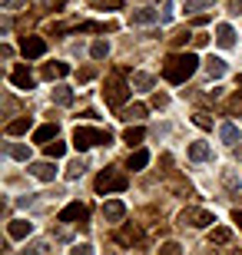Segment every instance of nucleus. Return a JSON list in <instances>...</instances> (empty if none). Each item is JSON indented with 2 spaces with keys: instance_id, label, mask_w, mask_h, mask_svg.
<instances>
[{
  "instance_id": "28",
  "label": "nucleus",
  "mask_w": 242,
  "mask_h": 255,
  "mask_svg": "<svg viewBox=\"0 0 242 255\" xmlns=\"http://www.w3.org/2000/svg\"><path fill=\"white\" fill-rule=\"evenodd\" d=\"M216 0H186V13H199V10H213Z\"/></svg>"
},
{
  "instance_id": "10",
  "label": "nucleus",
  "mask_w": 242,
  "mask_h": 255,
  "mask_svg": "<svg viewBox=\"0 0 242 255\" xmlns=\"http://www.w3.org/2000/svg\"><path fill=\"white\" fill-rule=\"evenodd\" d=\"M10 83L17 86V90H33V73H30L27 66H13V73H10Z\"/></svg>"
},
{
  "instance_id": "25",
  "label": "nucleus",
  "mask_w": 242,
  "mask_h": 255,
  "mask_svg": "<svg viewBox=\"0 0 242 255\" xmlns=\"http://www.w3.org/2000/svg\"><path fill=\"white\" fill-rule=\"evenodd\" d=\"M66 73H70L66 63H47L43 66V76H47V80H56V76H66Z\"/></svg>"
},
{
  "instance_id": "1",
  "label": "nucleus",
  "mask_w": 242,
  "mask_h": 255,
  "mask_svg": "<svg viewBox=\"0 0 242 255\" xmlns=\"http://www.w3.org/2000/svg\"><path fill=\"white\" fill-rule=\"evenodd\" d=\"M196 66H199V60H196L193 53H173V57L163 60V80L179 86L196 73Z\"/></svg>"
},
{
  "instance_id": "34",
  "label": "nucleus",
  "mask_w": 242,
  "mask_h": 255,
  "mask_svg": "<svg viewBox=\"0 0 242 255\" xmlns=\"http://www.w3.org/2000/svg\"><path fill=\"white\" fill-rule=\"evenodd\" d=\"M223 182H226V189L233 192V196H239V179H236V172H223Z\"/></svg>"
},
{
  "instance_id": "14",
  "label": "nucleus",
  "mask_w": 242,
  "mask_h": 255,
  "mask_svg": "<svg viewBox=\"0 0 242 255\" xmlns=\"http://www.w3.org/2000/svg\"><path fill=\"white\" fill-rule=\"evenodd\" d=\"M216 43H219V47H236V30L229 27V23H219V27H216Z\"/></svg>"
},
{
  "instance_id": "27",
  "label": "nucleus",
  "mask_w": 242,
  "mask_h": 255,
  "mask_svg": "<svg viewBox=\"0 0 242 255\" xmlns=\"http://www.w3.org/2000/svg\"><path fill=\"white\" fill-rule=\"evenodd\" d=\"M226 113H229V116H239V113H242V90H236V93L229 96V103H226Z\"/></svg>"
},
{
  "instance_id": "37",
  "label": "nucleus",
  "mask_w": 242,
  "mask_h": 255,
  "mask_svg": "<svg viewBox=\"0 0 242 255\" xmlns=\"http://www.w3.org/2000/svg\"><path fill=\"white\" fill-rule=\"evenodd\" d=\"M193 123L199 126V129H213V120H209V113H196V116H193Z\"/></svg>"
},
{
  "instance_id": "21",
  "label": "nucleus",
  "mask_w": 242,
  "mask_h": 255,
  "mask_svg": "<svg viewBox=\"0 0 242 255\" xmlns=\"http://www.w3.org/2000/svg\"><path fill=\"white\" fill-rule=\"evenodd\" d=\"M143 116H146V106H143V103H133V106H126V110L120 113V120H126V123H130V120H143Z\"/></svg>"
},
{
  "instance_id": "47",
  "label": "nucleus",
  "mask_w": 242,
  "mask_h": 255,
  "mask_svg": "<svg viewBox=\"0 0 242 255\" xmlns=\"http://www.w3.org/2000/svg\"><path fill=\"white\" fill-rule=\"evenodd\" d=\"M239 159H242V146H239Z\"/></svg>"
},
{
  "instance_id": "19",
  "label": "nucleus",
  "mask_w": 242,
  "mask_h": 255,
  "mask_svg": "<svg viewBox=\"0 0 242 255\" xmlns=\"http://www.w3.org/2000/svg\"><path fill=\"white\" fill-rule=\"evenodd\" d=\"M53 103L56 106H70L73 103V90H70V86H53Z\"/></svg>"
},
{
  "instance_id": "31",
  "label": "nucleus",
  "mask_w": 242,
  "mask_h": 255,
  "mask_svg": "<svg viewBox=\"0 0 242 255\" xmlns=\"http://www.w3.org/2000/svg\"><path fill=\"white\" fill-rule=\"evenodd\" d=\"M229 239H233V229H226V226H219V229L213 232V242H216V246H226Z\"/></svg>"
},
{
  "instance_id": "7",
  "label": "nucleus",
  "mask_w": 242,
  "mask_h": 255,
  "mask_svg": "<svg viewBox=\"0 0 242 255\" xmlns=\"http://www.w3.org/2000/svg\"><path fill=\"white\" fill-rule=\"evenodd\" d=\"M60 222H76L80 229H86V206H80V202H70V206L60 212Z\"/></svg>"
},
{
  "instance_id": "43",
  "label": "nucleus",
  "mask_w": 242,
  "mask_h": 255,
  "mask_svg": "<svg viewBox=\"0 0 242 255\" xmlns=\"http://www.w3.org/2000/svg\"><path fill=\"white\" fill-rule=\"evenodd\" d=\"M166 103H169V100H166L163 93H156V96H153V106H156V110H166Z\"/></svg>"
},
{
  "instance_id": "35",
  "label": "nucleus",
  "mask_w": 242,
  "mask_h": 255,
  "mask_svg": "<svg viewBox=\"0 0 242 255\" xmlns=\"http://www.w3.org/2000/svg\"><path fill=\"white\" fill-rule=\"evenodd\" d=\"M159 255H183V246H179V242H163V246H159Z\"/></svg>"
},
{
  "instance_id": "16",
  "label": "nucleus",
  "mask_w": 242,
  "mask_h": 255,
  "mask_svg": "<svg viewBox=\"0 0 242 255\" xmlns=\"http://www.w3.org/2000/svg\"><path fill=\"white\" fill-rule=\"evenodd\" d=\"M219 139H223L226 146H236V142H239V126L236 123H223L219 126Z\"/></svg>"
},
{
  "instance_id": "40",
  "label": "nucleus",
  "mask_w": 242,
  "mask_h": 255,
  "mask_svg": "<svg viewBox=\"0 0 242 255\" xmlns=\"http://www.w3.org/2000/svg\"><path fill=\"white\" fill-rule=\"evenodd\" d=\"M93 76H96V70H93V66H83V70L76 73V80H80V83H86V80H93Z\"/></svg>"
},
{
  "instance_id": "38",
  "label": "nucleus",
  "mask_w": 242,
  "mask_h": 255,
  "mask_svg": "<svg viewBox=\"0 0 242 255\" xmlns=\"http://www.w3.org/2000/svg\"><path fill=\"white\" fill-rule=\"evenodd\" d=\"M70 255H93V246L80 242V246H73V249H70Z\"/></svg>"
},
{
  "instance_id": "3",
  "label": "nucleus",
  "mask_w": 242,
  "mask_h": 255,
  "mask_svg": "<svg viewBox=\"0 0 242 255\" xmlns=\"http://www.w3.org/2000/svg\"><path fill=\"white\" fill-rule=\"evenodd\" d=\"M123 76H126V70H113L110 80H106V90H103V100L110 106H116V110H120V106L126 103V96H130V86H126Z\"/></svg>"
},
{
  "instance_id": "6",
  "label": "nucleus",
  "mask_w": 242,
  "mask_h": 255,
  "mask_svg": "<svg viewBox=\"0 0 242 255\" xmlns=\"http://www.w3.org/2000/svg\"><path fill=\"white\" fill-rule=\"evenodd\" d=\"M20 50H23L27 60H40L43 53H47V40L43 37H23L20 40Z\"/></svg>"
},
{
  "instance_id": "15",
  "label": "nucleus",
  "mask_w": 242,
  "mask_h": 255,
  "mask_svg": "<svg viewBox=\"0 0 242 255\" xmlns=\"http://www.w3.org/2000/svg\"><path fill=\"white\" fill-rule=\"evenodd\" d=\"M33 126V120L30 116H20V120H10L7 123V136H23V132Z\"/></svg>"
},
{
  "instance_id": "9",
  "label": "nucleus",
  "mask_w": 242,
  "mask_h": 255,
  "mask_svg": "<svg viewBox=\"0 0 242 255\" xmlns=\"http://www.w3.org/2000/svg\"><path fill=\"white\" fill-rule=\"evenodd\" d=\"M116 242L120 246H143V232H140V226H123L120 229V236H116Z\"/></svg>"
},
{
  "instance_id": "46",
  "label": "nucleus",
  "mask_w": 242,
  "mask_h": 255,
  "mask_svg": "<svg viewBox=\"0 0 242 255\" xmlns=\"http://www.w3.org/2000/svg\"><path fill=\"white\" fill-rule=\"evenodd\" d=\"M233 219H236V226L242 229V212H239V209H236V212H233Z\"/></svg>"
},
{
  "instance_id": "2",
  "label": "nucleus",
  "mask_w": 242,
  "mask_h": 255,
  "mask_svg": "<svg viewBox=\"0 0 242 255\" xmlns=\"http://www.w3.org/2000/svg\"><path fill=\"white\" fill-rule=\"evenodd\" d=\"M73 146H76L80 152L90 149V146H113V132H110V129H93V126H76Z\"/></svg>"
},
{
  "instance_id": "20",
  "label": "nucleus",
  "mask_w": 242,
  "mask_h": 255,
  "mask_svg": "<svg viewBox=\"0 0 242 255\" xmlns=\"http://www.w3.org/2000/svg\"><path fill=\"white\" fill-rule=\"evenodd\" d=\"M50 139H56V123H47V126H40V129L33 132V142H43V146H47Z\"/></svg>"
},
{
  "instance_id": "22",
  "label": "nucleus",
  "mask_w": 242,
  "mask_h": 255,
  "mask_svg": "<svg viewBox=\"0 0 242 255\" xmlns=\"http://www.w3.org/2000/svg\"><path fill=\"white\" fill-rule=\"evenodd\" d=\"M123 139L130 142V146H140V142L146 139V129H143V126H130V129L123 132Z\"/></svg>"
},
{
  "instance_id": "8",
  "label": "nucleus",
  "mask_w": 242,
  "mask_h": 255,
  "mask_svg": "<svg viewBox=\"0 0 242 255\" xmlns=\"http://www.w3.org/2000/svg\"><path fill=\"white\" fill-rule=\"evenodd\" d=\"M156 20H163V13L153 7H143V10H133L130 13V23H136V27H149V23H156Z\"/></svg>"
},
{
  "instance_id": "12",
  "label": "nucleus",
  "mask_w": 242,
  "mask_h": 255,
  "mask_svg": "<svg viewBox=\"0 0 242 255\" xmlns=\"http://www.w3.org/2000/svg\"><path fill=\"white\" fill-rule=\"evenodd\" d=\"M30 232H33V222H27V219H13L7 226V236L10 239H27Z\"/></svg>"
},
{
  "instance_id": "32",
  "label": "nucleus",
  "mask_w": 242,
  "mask_h": 255,
  "mask_svg": "<svg viewBox=\"0 0 242 255\" xmlns=\"http://www.w3.org/2000/svg\"><path fill=\"white\" fill-rule=\"evenodd\" d=\"M133 86H136V90H149V86H153V76L149 73H133Z\"/></svg>"
},
{
  "instance_id": "49",
  "label": "nucleus",
  "mask_w": 242,
  "mask_h": 255,
  "mask_svg": "<svg viewBox=\"0 0 242 255\" xmlns=\"http://www.w3.org/2000/svg\"><path fill=\"white\" fill-rule=\"evenodd\" d=\"M203 255H209V252H203ZM213 255H216V252H213Z\"/></svg>"
},
{
  "instance_id": "11",
  "label": "nucleus",
  "mask_w": 242,
  "mask_h": 255,
  "mask_svg": "<svg viewBox=\"0 0 242 255\" xmlns=\"http://www.w3.org/2000/svg\"><path fill=\"white\" fill-rule=\"evenodd\" d=\"M103 216H106V222H123V219H126V206H123L120 199L103 202Z\"/></svg>"
},
{
  "instance_id": "36",
  "label": "nucleus",
  "mask_w": 242,
  "mask_h": 255,
  "mask_svg": "<svg viewBox=\"0 0 242 255\" xmlns=\"http://www.w3.org/2000/svg\"><path fill=\"white\" fill-rule=\"evenodd\" d=\"M90 3H93L96 10H106V7H110V10H120L123 7V0H90Z\"/></svg>"
},
{
  "instance_id": "13",
  "label": "nucleus",
  "mask_w": 242,
  "mask_h": 255,
  "mask_svg": "<svg viewBox=\"0 0 242 255\" xmlns=\"http://www.w3.org/2000/svg\"><path fill=\"white\" fill-rule=\"evenodd\" d=\"M30 176H37L40 182H53V176H56V169H53V162H33L30 166Z\"/></svg>"
},
{
  "instance_id": "39",
  "label": "nucleus",
  "mask_w": 242,
  "mask_h": 255,
  "mask_svg": "<svg viewBox=\"0 0 242 255\" xmlns=\"http://www.w3.org/2000/svg\"><path fill=\"white\" fill-rule=\"evenodd\" d=\"M186 40H193V33H189V30H183V33H176V37H173V47H186Z\"/></svg>"
},
{
  "instance_id": "48",
  "label": "nucleus",
  "mask_w": 242,
  "mask_h": 255,
  "mask_svg": "<svg viewBox=\"0 0 242 255\" xmlns=\"http://www.w3.org/2000/svg\"><path fill=\"white\" fill-rule=\"evenodd\" d=\"M239 86H242V76H239Z\"/></svg>"
},
{
  "instance_id": "42",
  "label": "nucleus",
  "mask_w": 242,
  "mask_h": 255,
  "mask_svg": "<svg viewBox=\"0 0 242 255\" xmlns=\"http://www.w3.org/2000/svg\"><path fill=\"white\" fill-rule=\"evenodd\" d=\"M0 7H3V10H20V7H23V0H0Z\"/></svg>"
},
{
  "instance_id": "24",
  "label": "nucleus",
  "mask_w": 242,
  "mask_h": 255,
  "mask_svg": "<svg viewBox=\"0 0 242 255\" xmlns=\"http://www.w3.org/2000/svg\"><path fill=\"white\" fill-rule=\"evenodd\" d=\"M146 162H149V152H146V149H136V152L130 156V169L140 172V169H146Z\"/></svg>"
},
{
  "instance_id": "23",
  "label": "nucleus",
  "mask_w": 242,
  "mask_h": 255,
  "mask_svg": "<svg viewBox=\"0 0 242 255\" xmlns=\"http://www.w3.org/2000/svg\"><path fill=\"white\" fill-rule=\"evenodd\" d=\"M7 156H13V159L27 162L30 159V146H20V142H7Z\"/></svg>"
},
{
  "instance_id": "33",
  "label": "nucleus",
  "mask_w": 242,
  "mask_h": 255,
  "mask_svg": "<svg viewBox=\"0 0 242 255\" xmlns=\"http://www.w3.org/2000/svg\"><path fill=\"white\" fill-rule=\"evenodd\" d=\"M33 7L43 13V10H60L63 7V0H33Z\"/></svg>"
},
{
  "instance_id": "5",
  "label": "nucleus",
  "mask_w": 242,
  "mask_h": 255,
  "mask_svg": "<svg viewBox=\"0 0 242 255\" xmlns=\"http://www.w3.org/2000/svg\"><path fill=\"white\" fill-rule=\"evenodd\" d=\"M216 216L209 212V209H199V206H189L179 212V226H193V229H206V226H213Z\"/></svg>"
},
{
  "instance_id": "29",
  "label": "nucleus",
  "mask_w": 242,
  "mask_h": 255,
  "mask_svg": "<svg viewBox=\"0 0 242 255\" xmlns=\"http://www.w3.org/2000/svg\"><path fill=\"white\" fill-rule=\"evenodd\" d=\"M43 152H47V159H63L66 146H63V142H47V146H43Z\"/></svg>"
},
{
  "instance_id": "50",
  "label": "nucleus",
  "mask_w": 242,
  "mask_h": 255,
  "mask_svg": "<svg viewBox=\"0 0 242 255\" xmlns=\"http://www.w3.org/2000/svg\"><path fill=\"white\" fill-rule=\"evenodd\" d=\"M236 255H242V252H236Z\"/></svg>"
},
{
  "instance_id": "30",
  "label": "nucleus",
  "mask_w": 242,
  "mask_h": 255,
  "mask_svg": "<svg viewBox=\"0 0 242 255\" xmlns=\"http://www.w3.org/2000/svg\"><path fill=\"white\" fill-rule=\"evenodd\" d=\"M106 53H110V43L106 40H96L93 47H90V57L93 60H106Z\"/></svg>"
},
{
  "instance_id": "41",
  "label": "nucleus",
  "mask_w": 242,
  "mask_h": 255,
  "mask_svg": "<svg viewBox=\"0 0 242 255\" xmlns=\"http://www.w3.org/2000/svg\"><path fill=\"white\" fill-rule=\"evenodd\" d=\"M47 252V242H33V246L27 249V255H43Z\"/></svg>"
},
{
  "instance_id": "26",
  "label": "nucleus",
  "mask_w": 242,
  "mask_h": 255,
  "mask_svg": "<svg viewBox=\"0 0 242 255\" xmlns=\"http://www.w3.org/2000/svg\"><path fill=\"white\" fill-rule=\"evenodd\" d=\"M83 172H86V159H73L70 166H66V179L73 182V179H80Z\"/></svg>"
},
{
  "instance_id": "18",
  "label": "nucleus",
  "mask_w": 242,
  "mask_h": 255,
  "mask_svg": "<svg viewBox=\"0 0 242 255\" xmlns=\"http://www.w3.org/2000/svg\"><path fill=\"white\" fill-rule=\"evenodd\" d=\"M206 73H209V80H223V76H226V63L219 57L206 60Z\"/></svg>"
},
{
  "instance_id": "17",
  "label": "nucleus",
  "mask_w": 242,
  "mask_h": 255,
  "mask_svg": "<svg viewBox=\"0 0 242 255\" xmlns=\"http://www.w3.org/2000/svg\"><path fill=\"white\" fill-rule=\"evenodd\" d=\"M209 156H213V149H209L206 142H193V146H189V159L193 162H206Z\"/></svg>"
},
{
  "instance_id": "44",
  "label": "nucleus",
  "mask_w": 242,
  "mask_h": 255,
  "mask_svg": "<svg viewBox=\"0 0 242 255\" xmlns=\"http://www.w3.org/2000/svg\"><path fill=\"white\" fill-rule=\"evenodd\" d=\"M193 43H196V47H206V43H209V33H196Z\"/></svg>"
},
{
  "instance_id": "4",
  "label": "nucleus",
  "mask_w": 242,
  "mask_h": 255,
  "mask_svg": "<svg viewBox=\"0 0 242 255\" xmlns=\"http://www.w3.org/2000/svg\"><path fill=\"white\" fill-rule=\"evenodd\" d=\"M126 186H130V179H126V172H120V169H103L100 176H96V192H100V196L123 192Z\"/></svg>"
},
{
  "instance_id": "45",
  "label": "nucleus",
  "mask_w": 242,
  "mask_h": 255,
  "mask_svg": "<svg viewBox=\"0 0 242 255\" xmlns=\"http://www.w3.org/2000/svg\"><path fill=\"white\" fill-rule=\"evenodd\" d=\"M229 10H233V13H242V0H233V7H229Z\"/></svg>"
}]
</instances>
